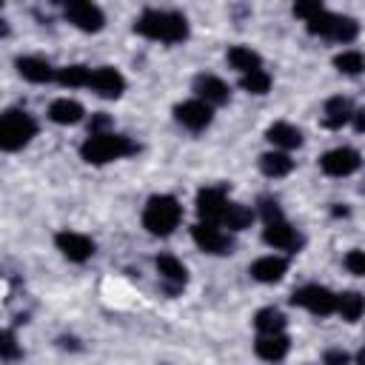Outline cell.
Segmentation results:
<instances>
[{
    "mask_svg": "<svg viewBox=\"0 0 365 365\" xmlns=\"http://www.w3.org/2000/svg\"><path fill=\"white\" fill-rule=\"evenodd\" d=\"M174 117H177L180 125H185L191 131H200V128H205L211 123L214 114H211V106L208 103H202V100H185V103H180L174 108Z\"/></svg>",
    "mask_w": 365,
    "mask_h": 365,
    "instance_id": "8fae6325",
    "label": "cell"
},
{
    "mask_svg": "<svg viewBox=\"0 0 365 365\" xmlns=\"http://www.w3.org/2000/svg\"><path fill=\"white\" fill-rule=\"evenodd\" d=\"M17 71L29 83H48V80L57 77V71L43 57H17Z\"/></svg>",
    "mask_w": 365,
    "mask_h": 365,
    "instance_id": "2e32d148",
    "label": "cell"
},
{
    "mask_svg": "<svg viewBox=\"0 0 365 365\" xmlns=\"http://www.w3.org/2000/svg\"><path fill=\"white\" fill-rule=\"evenodd\" d=\"M134 31L148 37V40H163V43H180L188 37V20L180 11H157L148 9L137 17Z\"/></svg>",
    "mask_w": 365,
    "mask_h": 365,
    "instance_id": "6da1fadb",
    "label": "cell"
},
{
    "mask_svg": "<svg viewBox=\"0 0 365 365\" xmlns=\"http://www.w3.org/2000/svg\"><path fill=\"white\" fill-rule=\"evenodd\" d=\"M0 354H3L6 362H11V359L20 356V348H17V339H14L11 331H3V336H0Z\"/></svg>",
    "mask_w": 365,
    "mask_h": 365,
    "instance_id": "d6a6232c",
    "label": "cell"
},
{
    "mask_svg": "<svg viewBox=\"0 0 365 365\" xmlns=\"http://www.w3.org/2000/svg\"><path fill=\"white\" fill-rule=\"evenodd\" d=\"M66 17H68V23H74L80 31H100V29L106 26L103 11H100L94 3H86V0H71V3H66Z\"/></svg>",
    "mask_w": 365,
    "mask_h": 365,
    "instance_id": "ba28073f",
    "label": "cell"
},
{
    "mask_svg": "<svg viewBox=\"0 0 365 365\" xmlns=\"http://www.w3.org/2000/svg\"><path fill=\"white\" fill-rule=\"evenodd\" d=\"M225 208H228V200H225V191L222 188H200L197 191V214H200V222H222L225 217Z\"/></svg>",
    "mask_w": 365,
    "mask_h": 365,
    "instance_id": "52a82bcc",
    "label": "cell"
},
{
    "mask_svg": "<svg viewBox=\"0 0 365 365\" xmlns=\"http://www.w3.org/2000/svg\"><path fill=\"white\" fill-rule=\"evenodd\" d=\"M351 117H354V111H351V103L345 97H331L322 108V125L325 128H342Z\"/></svg>",
    "mask_w": 365,
    "mask_h": 365,
    "instance_id": "ffe728a7",
    "label": "cell"
},
{
    "mask_svg": "<svg viewBox=\"0 0 365 365\" xmlns=\"http://www.w3.org/2000/svg\"><path fill=\"white\" fill-rule=\"evenodd\" d=\"M34 134H37V123H34L31 114L17 111V108H9V111L0 117V148H3V151H17V148H23Z\"/></svg>",
    "mask_w": 365,
    "mask_h": 365,
    "instance_id": "277c9868",
    "label": "cell"
},
{
    "mask_svg": "<svg viewBox=\"0 0 365 365\" xmlns=\"http://www.w3.org/2000/svg\"><path fill=\"white\" fill-rule=\"evenodd\" d=\"M325 365H348V354L345 351H328L325 354Z\"/></svg>",
    "mask_w": 365,
    "mask_h": 365,
    "instance_id": "e575fe53",
    "label": "cell"
},
{
    "mask_svg": "<svg viewBox=\"0 0 365 365\" xmlns=\"http://www.w3.org/2000/svg\"><path fill=\"white\" fill-rule=\"evenodd\" d=\"M291 168H294V160L285 151H265L259 157V171L265 177H285L291 174Z\"/></svg>",
    "mask_w": 365,
    "mask_h": 365,
    "instance_id": "7402d4cb",
    "label": "cell"
},
{
    "mask_svg": "<svg viewBox=\"0 0 365 365\" xmlns=\"http://www.w3.org/2000/svg\"><path fill=\"white\" fill-rule=\"evenodd\" d=\"M336 311L345 322H356L365 314V297L356 291H345L342 297H336Z\"/></svg>",
    "mask_w": 365,
    "mask_h": 365,
    "instance_id": "cb8c5ba5",
    "label": "cell"
},
{
    "mask_svg": "<svg viewBox=\"0 0 365 365\" xmlns=\"http://www.w3.org/2000/svg\"><path fill=\"white\" fill-rule=\"evenodd\" d=\"M334 66L342 74H362L365 71V57L359 51H342V54L334 57Z\"/></svg>",
    "mask_w": 365,
    "mask_h": 365,
    "instance_id": "f546056e",
    "label": "cell"
},
{
    "mask_svg": "<svg viewBox=\"0 0 365 365\" xmlns=\"http://www.w3.org/2000/svg\"><path fill=\"white\" fill-rule=\"evenodd\" d=\"M356 34H359V23H356L354 17H342V14H336V17H334V29H331L328 40H336V43H351Z\"/></svg>",
    "mask_w": 365,
    "mask_h": 365,
    "instance_id": "4316f807",
    "label": "cell"
},
{
    "mask_svg": "<svg viewBox=\"0 0 365 365\" xmlns=\"http://www.w3.org/2000/svg\"><path fill=\"white\" fill-rule=\"evenodd\" d=\"M154 265H157L160 277L168 282V291H177V288H182V285H185L188 271H185V265H182L177 257H171V254H160V257L154 259Z\"/></svg>",
    "mask_w": 365,
    "mask_h": 365,
    "instance_id": "e0dca14e",
    "label": "cell"
},
{
    "mask_svg": "<svg viewBox=\"0 0 365 365\" xmlns=\"http://www.w3.org/2000/svg\"><path fill=\"white\" fill-rule=\"evenodd\" d=\"M291 302L299 308H308L317 317H328L336 311V294H331L325 285H305L291 294Z\"/></svg>",
    "mask_w": 365,
    "mask_h": 365,
    "instance_id": "5b68a950",
    "label": "cell"
},
{
    "mask_svg": "<svg viewBox=\"0 0 365 365\" xmlns=\"http://www.w3.org/2000/svg\"><path fill=\"white\" fill-rule=\"evenodd\" d=\"M359 165H362L359 151H356V148H348V145L331 148V151L322 154V160H319V168H322L328 177H348V174H354Z\"/></svg>",
    "mask_w": 365,
    "mask_h": 365,
    "instance_id": "8992f818",
    "label": "cell"
},
{
    "mask_svg": "<svg viewBox=\"0 0 365 365\" xmlns=\"http://www.w3.org/2000/svg\"><path fill=\"white\" fill-rule=\"evenodd\" d=\"M356 365H365V348H359V354H356Z\"/></svg>",
    "mask_w": 365,
    "mask_h": 365,
    "instance_id": "8d00e7d4",
    "label": "cell"
},
{
    "mask_svg": "<svg viewBox=\"0 0 365 365\" xmlns=\"http://www.w3.org/2000/svg\"><path fill=\"white\" fill-rule=\"evenodd\" d=\"M251 220H254V211H251L248 205H242V202H228L225 217H222V225H225L228 231H242V228L251 225Z\"/></svg>",
    "mask_w": 365,
    "mask_h": 365,
    "instance_id": "d4e9b609",
    "label": "cell"
},
{
    "mask_svg": "<svg viewBox=\"0 0 365 365\" xmlns=\"http://www.w3.org/2000/svg\"><path fill=\"white\" fill-rule=\"evenodd\" d=\"M83 106L77 103V100H68V97H60V100H54L51 106H48V117L57 123V125H74V123H80L83 120Z\"/></svg>",
    "mask_w": 365,
    "mask_h": 365,
    "instance_id": "d6986e66",
    "label": "cell"
},
{
    "mask_svg": "<svg viewBox=\"0 0 365 365\" xmlns=\"http://www.w3.org/2000/svg\"><path fill=\"white\" fill-rule=\"evenodd\" d=\"M191 237L205 254H231V237L220 231L214 222H197L191 228Z\"/></svg>",
    "mask_w": 365,
    "mask_h": 365,
    "instance_id": "9c48e42d",
    "label": "cell"
},
{
    "mask_svg": "<svg viewBox=\"0 0 365 365\" xmlns=\"http://www.w3.org/2000/svg\"><path fill=\"white\" fill-rule=\"evenodd\" d=\"M100 97H108V100H114V97H120L123 94V88H125V80H123V74L117 71V68H111V66H100V68H94L91 71V83H88Z\"/></svg>",
    "mask_w": 365,
    "mask_h": 365,
    "instance_id": "7c38bea8",
    "label": "cell"
},
{
    "mask_svg": "<svg viewBox=\"0 0 365 365\" xmlns=\"http://www.w3.org/2000/svg\"><path fill=\"white\" fill-rule=\"evenodd\" d=\"M259 214H262L265 225H268V222H279V220H282V208H279V202H277V200H271V197H262V200H259Z\"/></svg>",
    "mask_w": 365,
    "mask_h": 365,
    "instance_id": "1f68e13d",
    "label": "cell"
},
{
    "mask_svg": "<svg viewBox=\"0 0 365 365\" xmlns=\"http://www.w3.org/2000/svg\"><path fill=\"white\" fill-rule=\"evenodd\" d=\"M254 325H257L259 334H282L285 317H282V311H277V308H262V311H257Z\"/></svg>",
    "mask_w": 365,
    "mask_h": 365,
    "instance_id": "484cf974",
    "label": "cell"
},
{
    "mask_svg": "<svg viewBox=\"0 0 365 365\" xmlns=\"http://www.w3.org/2000/svg\"><path fill=\"white\" fill-rule=\"evenodd\" d=\"M240 86H242L248 94H268V88H271V74L262 71V68H257V71H251V74H242Z\"/></svg>",
    "mask_w": 365,
    "mask_h": 365,
    "instance_id": "f1b7e54d",
    "label": "cell"
},
{
    "mask_svg": "<svg viewBox=\"0 0 365 365\" xmlns=\"http://www.w3.org/2000/svg\"><path fill=\"white\" fill-rule=\"evenodd\" d=\"M57 80H60V86H71V88L88 86L91 83V68L88 66H66V68L57 71Z\"/></svg>",
    "mask_w": 365,
    "mask_h": 365,
    "instance_id": "83f0119b",
    "label": "cell"
},
{
    "mask_svg": "<svg viewBox=\"0 0 365 365\" xmlns=\"http://www.w3.org/2000/svg\"><path fill=\"white\" fill-rule=\"evenodd\" d=\"M137 145L123 137V134H114V131H106V134H88V140L80 145V157L88 163V165H103V163H111V160H120L125 154H134Z\"/></svg>",
    "mask_w": 365,
    "mask_h": 365,
    "instance_id": "7a4b0ae2",
    "label": "cell"
},
{
    "mask_svg": "<svg viewBox=\"0 0 365 365\" xmlns=\"http://www.w3.org/2000/svg\"><path fill=\"white\" fill-rule=\"evenodd\" d=\"M54 242L63 251V257L71 259V262H86L94 254V242L86 234H77V231H60L54 237Z\"/></svg>",
    "mask_w": 365,
    "mask_h": 365,
    "instance_id": "30bf717a",
    "label": "cell"
},
{
    "mask_svg": "<svg viewBox=\"0 0 365 365\" xmlns=\"http://www.w3.org/2000/svg\"><path fill=\"white\" fill-rule=\"evenodd\" d=\"M285 271H288V262L282 257H274V254L271 257H259L251 265V277L257 282H279L285 277Z\"/></svg>",
    "mask_w": 365,
    "mask_h": 365,
    "instance_id": "ac0fdd59",
    "label": "cell"
},
{
    "mask_svg": "<svg viewBox=\"0 0 365 365\" xmlns=\"http://www.w3.org/2000/svg\"><path fill=\"white\" fill-rule=\"evenodd\" d=\"M288 348H291V339H288L285 334H259V339L254 342L257 356L265 359V362H279V359H285Z\"/></svg>",
    "mask_w": 365,
    "mask_h": 365,
    "instance_id": "9a60e30c",
    "label": "cell"
},
{
    "mask_svg": "<svg viewBox=\"0 0 365 365\" xmlns=\"http://www.w3.org/2000/svg\"><path fill=\"white\" fill-rule=\"evenodd\" d=\"M259 63H262L259 54H257L254 48H248V46H231V48H228V66L237 68V71H242V74L257 71Z\"/></svg>",
    "mask_w": 365,
    "mask_h": 365,
    "instance_id": "603a6c76",
    "label": "cell"
},
{
    "mask_svg": "<svg viewBox=\"0 0 365 365\" xmlns=\"http://www.w3.org/2000/svg\"><path fill=\"white\" fill-rule=\"evenodd\" d=\"M194 91H197V100H202L208 106H222L228 100V86L214 74H200L194 80Z\"/></svg>",
    "mask_w": 365,
    "mask_h": 365,
    "instance_id": "5bb4252c",
    "label": "cell"
},
{
    "mask_svg": "<svg viewBox=\"0 0 365 365\" xmlns=\"http://www.w3.org/2000/svg\"><path fill=\"white\" fill-rule=\"evenodd\" d=\"M351 123H354V128H356L359 134H365V108H359V111H354V117H351Z\"/></svg>",
    "mask_w": 365,
    "mask_h": 365,
    "instance_id": "d590c367",
    "label": "cell"
},
{
    "mask_svg": "<svg viewBox=\"0 0 365 365\" xmlns=\"http://www.w3.org/2000/svg\"><path fill=\"white\" fill-rule=\"evenodd\" d=\"M262 240H265L268 245L279 248V251H297V248L302 245L297 228H291L285 220H279V222H268L265 231H262Z\"/></svg>",
    "mask_w": 365,
    "mask_h": 365,
    "instance_id": "4fadbf2b",
    "label": "cell"
},
{
    "mask_svg": "<svg viewBox=\"0 0 365 365\" xmlns=\"http://www.w3.org/2000/svg\"><path fill=\"white\" fill-rule=\"evenodd\" d=\"M265 137L274 145H279V148H297V145H302V131L297 125H291V123H274V125H268Z\"/></svg>",
    "mask_w": 365,
    "mask_h": 365,
    "instance_id": "44dd1931",
    "label": "cell"
},
{
    "mask_svg": "<svg viewBox=\"0 0 365 365\" xmlns=\"http://www.w3.org/2000/svg\"><path fill=\"white\" fill-rule=\"evenodd\" d=\"M182 208L171 194H154L143 208V225L154 237H168L180 225Z\"/></svg>",
    "mask_w": 365,
    "mask_h": 365,
    "instance_id": "3957f363",
    "label": "cell"
},
{
    "mask_svg": "<svg viewBox=\"0 0 365 365\" xmlns=\"http://www.w3.org/2000/svg\"><path fill=\"white\" fill-rule=\"evenodd\" d=\"M345 268L356 277H365V251H348L345 254Z\"/></svg>",
    "mask_w": 365,
    "mask_h": 365,
    "instance_id": "836d02e7",
    "label": "cell"
},
{
    "mask_svg": "<svg viewBox=\"0 0 365 365\" xmlns=\"http://www.w3.org/2000/svg\"><path fill=\"white\" fill-rule=\"evenodd\" d=\"M325 11V6L319 3V0H305V3H294V14L297 17H302L305 23H311L314 17H319Z\"/></svg>",
    "mask_w": 365,
    "mask_h": 365,
    "instance_id": "4dcf8cb0",
    "label": "cell"
}]
</instances>
